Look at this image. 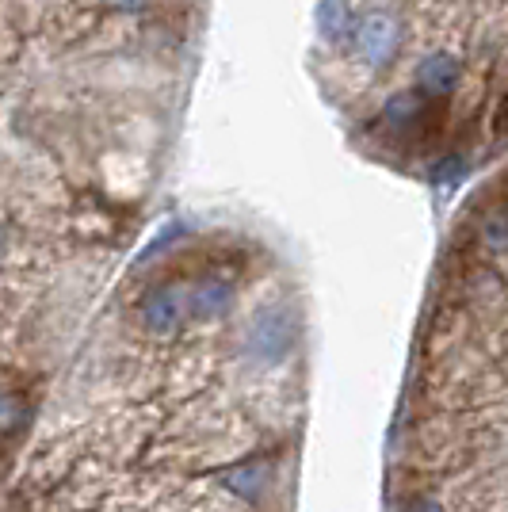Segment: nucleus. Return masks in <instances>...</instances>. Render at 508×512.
I'll use <instances>...</instances> for the list:
<instances>
[{
	"label": "nucleus",
	"mask_w": 508,
	"mask_h": 512,
	"mask_svg": "<svg viewBox=\"0 0 508 512\" xmlns=\"http://www.w3.org/2000/svg\"><path fill=\"white\" fill-rule=\"evenodd\" d=\"M352 39H356V50H360L363 62L371 65V69H386L398 58V50H402V20L390 8H371V12H363L360 20H356Z\"/></svg>",
	"instance_id": "f257e3e1"
},
{
	"label": "nucleus",
	"mask_w": 508,
	"mask_h": 512,
	"mask_svg": "<svg viewBox=\"0 0 508 512\" xmlns=\"http://www.w3.org/2000/svg\"><path fill=\"white\" fill-rule=\"evenodd\" d=\"M184 318H188V306L176 283H157L138 302V321L149 337H176L184 329Z\"/></svg>",
	"instance_id": "f03ea898"
},
{
	"label": "nucleus",
	"mask_w": 508,
	"mask_h": 512,
	"mask_svg": "<svg viewBox=\"0 0 508 512\" xmlns=\"http://www.w3.org/2000/svg\"><path fill=\"white\" fill-rule=\"evenodd\" d=\"M249 356L260 363H279L287 352H291V318H287V310H279V306H268V310H260L249 325Z\"/></svg>",
	"instance_id": "7ed1b4c3"
},
{
	"label": "nucleus",
	"mask_w": 508,
	"mask_h": 512,
	"mask_svg": "<svg viewBox=\"0 0 508 512\" xmlns=\"http://www.w3.org/2000/svg\"><path fill=\"white\" fill-rule=\"evenodd\" d=\"M233 299H237V287L226 276H199L184 291V306H188V318L195 321H214L230 314Z\"/></svg>",
	"instance_id": "20e7f679"
},
{
	"label": "nucleus",
	"mask_w": 508,
	"mask_h": 512,
	"mask_svg": "<svg viewBox=\"0 0 508 512\" xmlns=\"http://www.w3.org/2000/svg\"><path fill=\"white\" fill-rule=\"evenodd\" d=\"M463 81V62L447 50H432L421 65H417V92L424 100H447Z\"/></svg>",
	"instance_id": "39448f33"
},
{
	"label": "nucleus",
	"mask_w": 508,
	"mask_h": 512,
	"mask_svg": "<svg viewBox=\"0 0 508 512\" xmlns=\"http://www.w3.org/2000/svg\"><path fill=\"white\" fill-rule=\"evenodd\" d=\"M424 100L421 92H394L386 104H382V123L390 130H398V134H417L424 123Z\"/></svg>",
	"instance_id": "423d86ee"
},
{
	"label": "nucleus",
	"mask_w": 508,
	"mask_h": 512,
	"mask_svg": "<svg viewBox=\"0 0 508 512\" xmlns=\"http://www.w3.org/2000/svg\"><path fill=\"white\" fill-rule=\"evenodd\" d=\"M352 27H356V16L348 0H318V31L325 43H344Z\"/></svg>",
	"instance_id": "0eeeda50"
},
{
	"label": "nucleus",
	"mask_w": 508,
	"mask_h": 512,
	"mask_svg": "<svg viewBox=\"0 0 508 512\" xmlns=\"http://www.w3.org/2000/svg\"><path fill=\"white\" fill-rule=\"evenodd\" d=\"M478 241L486 245L489 253H508V207H493L489 214H482Z\"/></svg>",
	"instance_id": "6e6552de"
},
{
	"label": "nucleus",
	"mask_w": 508,
	"mask_h": 512,
	"mask_svg": "<svg viewBox=\"0 0 508 512\" xmlns=\"http://www.w3.org/2000/svg\"><path fill=\"white\" fill-rule=\"evenodd\" d=\"M23 417H27V406H23L20 394L0 390V436H4V432H16V428L23 425Z\"/></svg>",
	"instance_id": "1a4fd4ad"
},
{
	"label": "nucleus",
	"mask_w": 508,
	"mask_h": 512,
	"mask_svg": "<svg viewBox=\"0 0 508 512\" xmlns=\"http://www.w3.org/2000/svg\"><path fill=\"white\" fill-rule=\"evenodd\" d=\"M493 130H508V92L501 96L497 111H493Z\"/></svg>",
	"instance_id": "9d476101"
},
{
	"label": "nucleus",
	"mask_w": 508,
	"mask_h": 512,
	"mask_svg": "<svg viewBox=\"0 0 508 512\" xmlns=\"http://www.w3.org/2000/svg\"><path fill=\"white\" fill-rule=\"evenodd\" d=\"M149 0H111V8L115 12H142Z\"/></svg>",
	"instance_id": "9b49d317"
},
{
	"label": "nucleus",
	"mask_w": 508,
	"mask_h": 512,
	"mask_svg": "<svg viewBox=\"0 0 508 512\" xmlns=\"http://www.w3.org/2000/svg\"><path fill=\"white\" fill-rule=\"evenodd\" d=\"M0 256H4V230H0Z\"/></svg>",
	"instance_id": "f8f14e48"
}]
</instances>
